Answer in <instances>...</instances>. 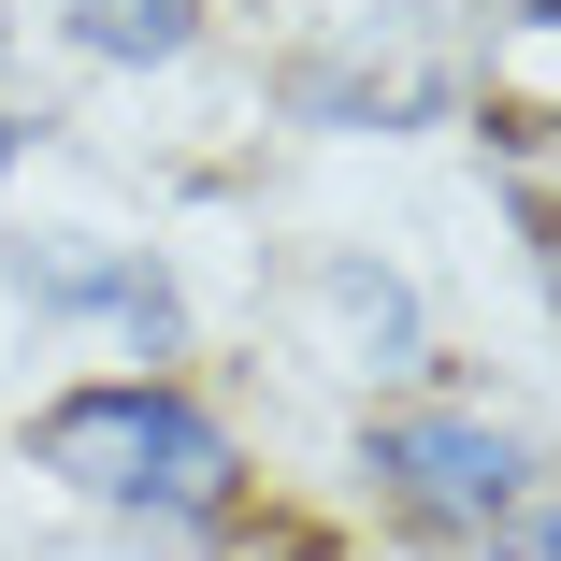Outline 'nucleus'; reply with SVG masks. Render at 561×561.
Segmentation results:
<instances>
[{"mask_svg":"<svg viewBox=\"0 0 561 561\" xmlns=\"http://www.w3.org/2000/svg\"><path fill=\"white\" fill-rule=\"evenodd\" d=\"M30 446H44L72 490L145 504V518H216V504H231V432L187 417L173 389H87V403H58Z\"/></svg>","mask_w":561,"mask_h":561,"instance_id":"obj_1","label":"nucleus"},{"mask_svg":"<svg viewBox=\"0 0 561 561\" xmlns=\"http://www.w3.org/2000/svg\"><path fill=\"white\" fill-rule=\"evenodd\" d=\"M375 476L432 518V533H504L533 504V446L504 417H389L375 432Z\"/></svg>","mask_w":561,"mask_h":561,"instance_id":"obj_2","label":"nucleus"},{"mask_svg":"<svg viewBox=\"0 0 561 561\" xmlns=\"http://www.w3.org/2000/svg\"><path fill=\"white\" fill-rule=\"evenodd\" d=\"M446 101V58L432 44H375V58H302V116L331 130H417Z\"/></svg>","mask_w":561,"mask_h":561,"instance_id":"obj_3","label":"nucleus"},{"mask_svg":"<svg viewBox=\"0 0 561 561\" xmlns=\"http://www.w3.org/2000/svg\"><path fill=\"white\" fill-rule=\"evenodd\" d=\"M44 302H101V317H145V331H173V288L145 274V260H87V245H30L15 260Z\"/></svg>","mask_w":561,"mask_h":561,"instance_id":"obj_4","label":"nucleus"},{"mask_svg":"<svg viewBox=\"0 0 561 561\" xmlns=\"http://www.w3.org/2000/svg\"><path fill=\"white\" fill-rule=\"evenodd\" d=\"M187 30H202V0H72V44L87 58H187Z\"/></svg>","mask_w":561,"mask_h":561,"instance_id":"obj_5","label":"nucleus"},{"mask_svg":"<svg viewBox=\"0 0 561 561\" xmlns=\"http://www.w3.org/2000/svg\"><path fill=\"white\" fill-rule=\"evenodd\" d=\"M504 561H561V504H518L504 518Z\"/></svg>","mask_w":561,"mask_h":561,"instance_id":"obj_6","label":"nucleus"},{"mask_svg":"<svg viewBox=\"0 0 561 561\" xmlns=\"http://www.w3.org/2000/svg\"><path fill=\"white\" fill-rule=\"evenodd\" d=\"M547 288H561V231H547Z\"/></svg>","mask_w":561,"mask_h":561,"instance_id":"obj_7","label":"nucleus"},{"mask_svg":"<svg viewBox=\"0 0 561 561\" xmlns=\"http://www.w3.org/2000/svg\"><path fill=\"white\" fill-rule=\"evenodd\" d=\"M0 159H15V130H0Z\"/></svg>","mask_w":561,"mask_h":561,"instance_id":"obj_8","label":"nucleus"}]
</instances>
